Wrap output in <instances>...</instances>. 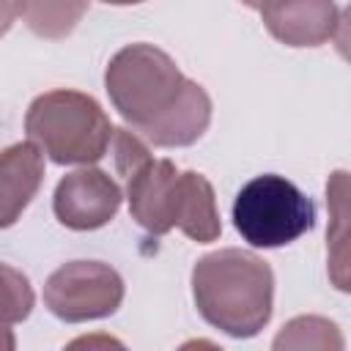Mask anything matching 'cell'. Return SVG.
Returning a JSON list of instances; mask_svg holds the SVG:
<instances>
[{"instance_id":"6da1fadb","label":"cell","mask_w":351,"mask_h":351,"mask_svg":"<svg viewBox=\"0 0 351 351\" xmlns=\"http://www.w3.org/2000/svg\"><path fill=\"white\" fill-rule=\"evenodd\" d=\"M104 90L126 126L159 148L192 145L211 123L206 88L184 77L165 49L145 41L110 58Z\"/></svg>"},{"instance_id":"7a4b0ae2","label":"cell","mask_w":351,"mask_h":351,"mask_svg":"<svg viewBox=\"0 0 351 351\" xmlns=\"http://www.w3.org/2000/svg\"><path fill=\"white\" fill-rule=\"evenodd\" d=\"M115 167L126 178L132 219L151 236L178 228L197 244H211L222 233L214 186L195 170H178L170 159H154L145 140L132 129H115Z\"/></svg>"},{"instance_id":"3957f363","label":"cell","mask_w":351,"mask_h":351,"mask_svg":"<svg viewBox=\"0 0 351 351\" xmlns=\"http://www.w3.org/2000/svg\"><path fill=\"white\" fill-rule=\"evenodd\" d=\"M192 299L214 329L239 340L255 337L271 321L274 271L261 255L225 247L192 266Z\"/></svg>"},{"instance_id":"277c9868","label":"cell","mask_w":351,"mask_h":351,"mask_svg":"<svg viewBox=\"0 0 351 351\" xmlns=\"http://www.w3.org/2000/svg\"><path fill=\"white\" fill-rule=\"evenodd\" d=\"M25 134L55 165H93L112 145L115 126L93 96L55 88L30 101Z\"/></svg>"},{"instance_id":"5b68a950","label":"cell","mask_w":351,"mask_h":351,"mask_svg":"<svg viewBox=\"0 0 351 351\" xmlns=\"http://www.w3.org/2000/svg\"><path fill=\"white\" fill-rule=\"evenodd\" d=\"M233 228L250 247H285L315 228V206L285 176H255L233 200Z\"/></svg>"},{"instance_id":"8992f818","label":"cell","mask_w":351,"mask_h":351,"mask_svg":"<svg viewBox=\"0 0 351 351\" xmlns=\"http://www.w3.org/2000/svg\"><path fill=\"white\" fill-rule=\"evenodd\" d=\"M123 280L110 263L69 261L47 277L44 304L55 318L82 324L112 315L123 302Z\"/></svg>"},{"instance_id":"52a82bcc","label":"cell","mask_w":351,"mask_h":351,"mask_svg":"<svg viewBox=\"0 0 351 351\" xmlns=\"http://www.w3.org/2000/svg\"><path fill=\"white\" fill-rule=\"evenodd\" d=\"M121 186L115 178L99 167L82 165L66 173L52 195V211L58 222L69 230H96L115 219L121 208Z\"/></svg>"},{"instance_id":"ba28073f","label":"cell","mask_w":351,"mask_h":351,"mask_svg":"<svg viewBox=\"0 0 351 351\" xmlns=\"http://www.w3.org/2000/svg\"><path fill=\"white\" fill-rule=\"evenodd\" d=\"M266 30L285 47H321L337 25L335 0H274L263 11Z\"/></svg>"},{"instance_id":"9c48e42d","label":"cell","mask_w":351,"mask_h":351,"mask_svg":"<svg viewBox=\"0 0 351 351\" xmlns=\"http://www.w3.org/2000/svg\"><path fill=\"white\" fill-rule=\"evenodd\" d=\"M326 274L340 293H351V173L335 170L326 178Z\"/></svg>"},{"instance_id":"30bf717a","label":"cell","mask_w":351,"mask_h":351,"mask_svg":"<svg viewBox=\"0 0 351 351\" xmlns=\"http://www.w3.org/2000/svg\"><path fill=\"white\" fill-rule=\"evenodd\" d=\"M0 173H3V228H11L19 219V214L30 206V200L36 197L44 181V151L33 140L14 143L3 151Z\"/></svg>"},{"instance_id":"8fae6325","label":"cell","mask_w":351,"mask_h":351,"mask_svg":"<svg viewBox=\"0 0 351 351\" xmlns=\"http://www.w3.org/2000/svg\"><path fill=\"white\" fill-rule=\"evenodd\" d=\"M88 11V0H22V19L38 38H66Z\"/></svg>"},{"instance_id":"7c38bea8","label":"cell","mask_w":351,"mask_h":351,"mask_svg":"<svg viewBox=\"0 0 351 351\" xmlns=\"http://www.w3.org/2000/svg\"><path fill=\"white\" fill-rule=\"evenodd\" d=\"M271 348L274 351H304V348L343 351L346 340L335 321L324 315H296L277 332V337L271 340Z\"/></svg>"},{"instance_id":"4fadbf2b","label":"cell","mask_w":351,"mask_h":351,"mask_svg":"<svg viewBox=\"0 0 351 351\" xmlns=\"http://www.w3.org/2000/svg\"><path fill=\"white\" fill-rule=\"evenodd\" d=\"M3 277H5V324H16L22 318L30 315L33 307V291L25 274H19L16 269H11L8 263L3 266Z\"/></svg>"},{"instance_id":"5bb4252c","label":"cell","mask_w":351,"mask_h":351,"mask_svg":"<svg viewBox=\"0 0 351 351\" xmlns=\"http://www.w3.org/2000/svg\"><path fill=\"white\" fill-rule=\"evenodd\" d=\"M332 41H335L337 55L351 63V5L340 11L337 25H335V33H332Z\"/></svg>"},{"instance_id":"9a60e30c","label":"cell","mask_w":351,"mask_h":351,"mask_svg":"<svg viewBox=\"0 0 351 351\" xmlns=\"http://www.w3.org/2000/svg\"><path fill=\"white\" fill-rule=\"evenodd\" d=\"M247 8H255V11H263L269 3H274V0H241Z\"/></svg>"},{"instance_id":"2e32d148","label":"cell","mask_w":351,"mask_h":351,"mask_svg":"<svg viewBox=\"0 0 351 351\" xmlns=\"http://www.w3.org/2000/svg\"><path fill=\"white\" fill-rule=\"evenodd\" d=\"M107 5H137V3H145V0H101Z\"/></svg>"}]
</instances>
